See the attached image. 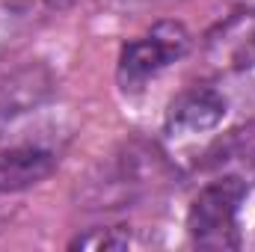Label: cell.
Returning a JSON list of instances; mask_svg holds the SVG:
<instances>
[{
  "mask_svg": "<svg viewBox=\"0 0 255 252\" xmlns=\"http://www.w3.org/2000/svg\"><path fill=\"white\" fill-rule=\"evenodd\" d=\"M244 199H247V181L238 175L208 184L190 205L187 229L193 241L205 250H235L241 244L238 211Z\"/></svg>",
  "mask_w": 255,
  "mask_h": 252,
  "instance_id": "1",
  "label": "cell"
},
{
  "mask_svg": "<svg viewBox=\"0 0 255 252\" xmlns=\"http://www.w3.org/2000/svg\"><path fill=\"white\" fill-rule=\"evenodd\" d=\"M190 33L178 21H160L148 36L128 42L119 54V83L125 89H142L166 65L178 63L190 51Z\"/></svg>",
  "mask_w": 255,
  "mask_h": 252,
  "instance_id": "2",
  "label": "cell"
},
{
  "mask_svg": "<svg viewBox=\"0 0 255 252\" xmlns=\"http://www.w3.org/2000/svg\"><path fill=\"white\" fill-rule=\"evenodd\" d=\"M57 92V77L51 65L24 63L0 77V119H18L51 101Z\"/></svg>",
  "mask_w": 255,
  "mask_h": 252,
  "instance_id": "3",
  "label": "cell"
},
{
  "mask_svg": "<svg viewBox=\"0 0 255 252\" xmlns=\"http://www.w3.org/2000/svg\"><path fill=\"white\" fill-rule=\"evenodd\" d=\"M226 116V98L217 89L208 86H196L181 92L166 113V133L175 139H187V136H199L208 133L223 122Z\"/></svg>",
  "mask_w": 255,
  "mask_h": 252,
  "instance_id": "4",
  "label": "cell"
},
{
  "mask_svg": "<svg viewBox=\"0 0 255 252\" xmlns=\"http://www.w3.org/2000/svg\"><path fill=\"white\" fill-rule=\"evenodd\" d=\"M54 166H57V157L36 145L0 151V193L33 187V184L45 181L54 172Z\"/></svg>",
  "mask_w": 255,
  "mask_h": 252,
  "instance_id": "5",
  "label": "cell"
},
{
  "mask_svg": "<svg viewBox=\"0 0 255 252\" xmlns=\"http://www.w3.org/2000/svg\"><path fill=\"white\" fill-rule=\"evenodd\" d=\"M130 235L122 229H92L80 238L71 241V250H89V252H116V250H128Z\"/></svg>",
  "mask_w": 255,
  "mask_h": 252,
  "instance_id": "6",
  "label": "cell"
},
{
  "mask_svg": "<svg viewBox=\"0 0 255 252\" xmlns=\"http://www.w3.org/2000/svg\"><path fill=\"white\" fill-rule=\"evenodd\" d=\"M48 3H51V6H65L68 0H48Z\"/></svg>",
  "mask_w": 255,
  "mask_h": 252,
  "instance_id": "7",
  "label": "cell"
}]
</instances>
